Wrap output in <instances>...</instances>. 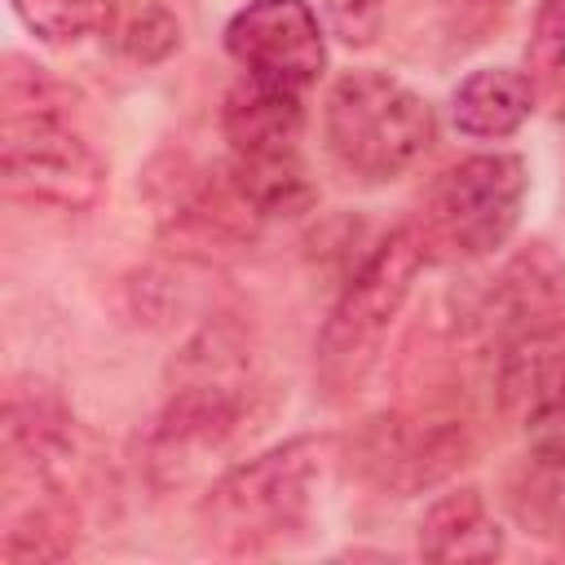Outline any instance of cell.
Here are the masks:
<instances>
[{"label":"cell","mask_w":565,"mask_h":565,"mask_svg":"<svg viewBox=\"0 0 565 565\" xmlns=\"http://www.w3.org/2000/svg\"><path fill=\"white\" fill-rule=\"evenodd\" d=\"M508 508L530 534L565 543V468L530 459V468L508 486Z\"/></svg>","instance_id":"cell-19"},{"label":"cell","mask_w":565,"mask_h":565,"mask_svg":"<svg viewBox=\"0 0 565 565\" xmlns=\"http://www.w3.org/2000/svg\"><path fill=\"white\" fill-rule=\"evenodd\" d=\"M230 185L260 221H291L305 216L318 199L309 168L300 159V146H274V150H230L225 163Z\"/></svg>","instance_id":"cell-11"},{"label":"cell","mask_w":565,"mask_h":565,"mask_svg":"<svg viewBox=\"0 0 565 565\" xmlns=\"http://www.w3.org/2000/svg\"><path fill=\"white\" fill-rule=\"evenodd\" d=\"M26 31L44 44H79L88 35L110 31L115 0H9Z\"/></svg>","instance_id":"cell-18"},{"label":"cell","mask_w":565,"mask_h":565,"mask_svg":"<svg viewBox=\"0 0 565 565\" xmlns=\"http://www.w3.org/2000/svg\"><path fill=\"white\" fill-rule=\"evenodd\" d=\"M322 4L344 44H366L380 26V0H322Z\"/></svg>","instance_id":"cell-23"},{"label":"cell","mask_w":565,"mask_h":565,"mask_svg":"<svg viewBox=\"0 0 565 565\" xmlns=\"http://www.w3.org/2000/svg\"><path fill=\"white\" fill-rule=\"evenodd\" d=\"M115 44L128 62L137 66H154L168 62L181 49V22L159 4V0H141L128 18H119L115 26Z\"/></svg>","instance_id":"cell-20"},{"label":"cell","mask_w":565,"mask_h":565,"mask_svg":"<svg viewBox=\"0 0 565 565\" xmlns=\"http://www.w3.org/2000/svg\"><path fill=\"white\" fill-rule=\"evenodd\" d=\"M0 177L13 199L84 212L106 185V163L71 115H0Z\"/></svg>","instance_id":"cell-7"},{"label":"cell","mask_w":565,"mask_h":565,"mask_svg":"<svg viewBox=\"0 0 565 565\" xmlns=\"http://www.w3.org/2000/svg\"><path fill=\"white\" fill-rule=\"evenodd\" d=\"M472 459V428L459 411H388L366 419L349 441L353 472L384 494H424Z\"/></svg>","instance_id":"cell-6"},{"label":"cell","mask_w":565,"mask_h":565,"mask_svg":"<svg viewBox=\"0 0 565 565\" xmlns=\"http://www.w3.org/2000/svg\"><path fill=\"white\" fill-rule=\"evenodd\" d=\"M490 331L494 340L561 331L565 327V260L552 243H525L512 252L490 287Z\"/></svg>","instance_id":"cell-10"},{"label":"cell","mask_w":565,"mask_h":565,"mask_svg":"<svg viewBox=\"0 0 565 565\" xmlns=\"http://www.w3.org/2000/svg\"><path fill=\"white\" fill-rule=\"evenodd\" d=\"M525 163L516 154H472L446 168L419 216L415 234L428 260H472L508 243L525 203Z\"/></svg>","instance_id":"cell-5"},{"label":"cell","mask_w":565,"mask_h":565,"mask_svg":"<svg viewBox=\"0 0 565 565\" xmlns=\"http://www.w3.org/2000/svg\"><path fill=\"white\" fill-rule=\"evenodd\" d=\"M256 384L252 340L238 322H203L168 366V397L150 433V463L168 481H185L247 419Z\"/></svg>","instance_id":"cell-1"},{"label":"cell","mask_w":565,"mask_h":565,"mask_svg":"<svg viewBox=\"0 0 565 565\" xmlns=\"http://www.w3.org/2000/svg\"><path fill=\"white\" fill-rule=\"evenodd\" d=\"M225 49L243 75L300 93L327 66L322 22L309 0H247L225 26Z\"/></svg>","instance_id":"cell-8"},{"label":"cell","mask_w":565,"mask_h":565,"mask_svg":"<svg viewBox=\"0 0 565 565\" xmlns=\"http://www.w3.org/2000/svg\"><path fill=\"white\" fill-rule=\"evenodd\" d=\"M331 459V437H291L238 468H230L199 503L207 547L225 556H256L287 543L313 508Z\"/></svg>","instance_id":"cell-2"},{"label":"cell","mask_w":565,"mask_h":565,"mask_svg":"<svg viewBox=\"0 0 565 565\" xmlns=\"http://www.w3.org/2000/svg\"><path fill=\"white\" fill-rule=\"evenodd\" d=\"M79 543V530H75V508L66 499H40V503H26L4 539H0V556L13 561V565H40V561H62L71 556Z\"/></svg>","instance_id":"cell-16"},{"label":"cell","mask_w":565,"mask_h":565,"mask_svg":"<svg viewBox=\"0 0 565 565\" xmlns=\"http://www.w3.org/2000/svg\"><path fill=\"white\" fill-rule=\"evenodd\" d=\"M503 552V530L486 508L477 486H459L428 503L419 516V556L424 561H494Z\"/></svg>","instance_id":"cell-14"},{"label":"cell","mask_w":565,"mask_h":565,"mask_svg":"<svg viewBox=\"0 0 565 565\" xmlns=\"http://www.w3.org/2000/svg\"><path fill=\"white\" fill-rule=\"evenodd\" d=\"M4 459L9 472H26L35 481H57L75 459V415L62 393L44 380H13L4 393Z\"/></svg>","instance_id":"cell-9"},{"label":"cell","mask_w":565,"mask_h":565,"mask_svg":"<svg viewBox=\"0 0 565 565\" xmlns=\"http://www.w3.org/2000/svg\"><path fill=\"white\" fill-rule=\"evenodd\" d=\"M322 137L331 159L358 181H397L437 141L433 106L384 71H349L331 84L322 106Z\"/></svg>","instance_id":"cell-4"},{"label":"cell","mask_w":565,"mask_h":565,"mask_svg":"<svg viewBox=\"0 0 565 565\" xmlns=\"http://www.w3.org/2000/svg\"><path fill=\"white\" fill-rule=\"evenodd\" d=\"M534 110V93L521 71L508 66H481L450 93V124L472 141H499L512 137Z\"/></svg>","instance_id":"cell-15"},{"label":"cell","mask_w":565,"mask_h":565,"mask_svg":"<svg viewBox=\"0 0 565 565\" xmlns=\"http://www.w3.org/2000/svg\"><path fill=\"white\" fill-rule=\"evenodd\" d=\"M521 75L539 106L565 110V0H539Z\"/></svg>","instance_id":"cell-17"},{"label":"cell","mask_w":565,"mask_h":565,"mask_svg":"<svg viewBox=\"0 0 565 565\" xmlns=\"http://www.w3.org/2000/svg\"><path fill=\"white\" fill-rule=\"evenodd\" d=\"M305 128V102L300 88L269 84L243 75L221 106V132L230 150H274V146H296Z\"/></svg>","instance_id":"cell-13"},{"label":"cell","mask_w":565,"mask_h":565,"mask_svg":"<svg viewBox=\"0 0 565 565\" xmlns=\"http://www.w3.org/2000/svg\"><path fill=\"white\" fill-rule=\"evenodd\" d=\"M525 450L534 463H547V468H565V393L534 406L525 419Z\"/></svg>","instance_id":"cell-22"},{"label":"cell","mask_w":565,"mask_h":565,"mask_svg":"<svg viewBox=\"0 0 565 565\" xmlns=\"http://www.w3.org/2000/svg\"><path fill=\"white\" fill-rule=\"evenodd\" d=\"M0 115H71V93L44 66L9 57L0 71Z\"/></svg>","instance_id":"cell-21"},{"label":"cell","mask_w":565,"mask_h":565,"mask_svg":"<svg viewBox=\"0 0 565 565\" xmlns=\"http://www.w3.org/2000/svg\"><path fill=\"white\" fill-rule=\"evenodd\" d=\"M424 260L428 256L419 247L415 225H397L344 278L313 340V371L327 397H349L362 388V380L380 362V344L397 322Z\"/></svg>","instance_id":"cell-3"},{"label":"cell","mask_w":565,"mask_h":565,"mask_svg":"<svg viewBox=\"0 0 565 565\" xmlns=\"http://www.w3.org/2000/svg\"><path fill=\"white\" fill-rule=\"evenodd\" d=\"M494 393L512 415H530L534 406L565 393V327L530 331L494 340Z\"/></svg>","instance_id":"cell-12"}]
</instances>
